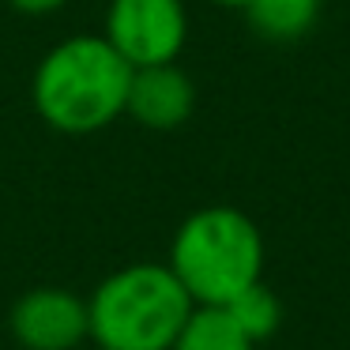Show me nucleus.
Returning a JSON list of instances; mask_svg holds the SVG:
<instances>
[{
	"instance_id": "obj_1",
	"label": "nucleus",
	"mask_w": 350,
	"mask_h": 350,
	"mask_svg": "<svg viewBox=\"0 0 350 350\" xmlns=\"http://www.w3.org/2000/svg\"><path fill=\"white\" fill-rule=\"evenodd\" d=\"M132 68L102 34H68L42 53L31 76V106L61 136H94L129 106Z\"/></svg>"
},
{
	"instance_id": "obj_2",
	"label": "nucleus",
	"mask_w": 350,
	"mask_h": 350,
	"mask_svg": "<svg viewBox=\"0 0 350 350\" xmlns=\"http://www.w3.org/2000/svg\"><path fill=\"white\" fill-rule=\"evenodd\" d=\"M166 267L177 275L192 305L222 309L264 279V237L237 207H200L177 226Z\"/></svg>"
},
{
	"instance_id": "obj_3",
	"label": "nucleus",
	"mask_w": 350,
	"mask_h": 350,
	"mask_svg": "<svg viewBox=\"0 0 350 350\" xmlns=\"http://www.w3.org/2000/svg\"><path fill=\"white\" fill-rule=\"evenodd\" d=\"M192 309V297L166 264H129L87 297L98 350H174Z\"/></svg>"
},
{
	"instance_id": "obj_4",
	"label": "nucleus",
	"mask_w": 350,
	"mask_h": 350,
	"mask_svg": "<svg viewBox=\"0 0 350 350\" xmlns=\"http://www.w3.org/2000/svg\"><path fill=\"white\" fill-rule=\"evenodd\" d=\"M102 38L132 72L177 64L189 42V8L185 0H109Z\"/></svg>"
},
{
	"instance_id": "obj_5",
	"label": "nucleus",
	"mask_w": 350,
	"mask_h": 350,
	"mask_svg": "<svg viewBox=\"0 0 350 350\" xmlns=\"http://www.w3.org/2000/svg\"><path fill=\"white\" fill-rule=\"evenodd\" d=\"M8 327L23 350H76L91 339L87 297L61 286H34L12 305Z\"/></svg>"
},
{
	"instance_id": "obj_6",
	"label": "nucleus",
	"mask_w": 350,
	"mask_h": 350,
	"mask_svg": "<svg viewBox=\"0 0 350 350\" xmlns=\"http://www.w3.org/2000/svg\"><path fill=\"white\" fill-rule=\"evenodd\" d=\"M192 109H196V83L177 64H154V68L132 72L124 113L136 124L151 132H174L192 117Z\"/></svg>"
},
{
	"instance_id": "obj_7",
	"label": "nucleus",
	"mask_w": 350,
	"mask_h": 350,
	"mask_svg": "<svg viewBox=\"0 0 350 350\" xmlns=\"http://www.w3.org/2000/svg\"><path fill=\"white\" fill-rule=\"evenodd\" d=\"M245 16H249V27L260 38L297 42L320 19V0H252Z\"/></svg>"
},
{
	"instance_id": "obj_8",
	"label": "nucleus",
	"mask_w": 350,
	"mask_h": 350,
	"mask_svg": "<svg viewBox=\"0 0 350 350\" xmlns=\"http://www.w3.org/2000/svg\"><path fill=\"white\" fill-rule=\"evenodd\" d=\"M174 350H256V342L234 324L226 309L219 305H196L185 320Z\"/></svg>"
},
{
	"instance_id": "obj_9",
	"label": "nucleus",
	"mask_w": 350,
	"mask_h": 350,
	"mask_svg": "<svg viewBox=\"0 0 350 350\" xmlns=\"http://www.w3.org/2000/svg\"><path fill=\"white\" fill-rule=\"evenodd\" d=\"M222 309L234 317V324L241 327L256 347L267 342L282 327V301H279V294H275L271 286H264V279H260L256 286H249L245 294H237L234 301L222 305Z\"/></svg>"
},
{
	"instance_id": "obj_10",
	"label": "nucleus",
	"mask_w": 350,
	"mask_h": 350,
	"mask_svg": "<svg viewBox=\"0 0 350 350\" xmlns=\"http://www.w3.org/2000/svg\"><path fill=\"white\" fill-rule=\"evenodd\" d=\"M12 12H19V16H31V19H46V16H57V12H64L72 4V0H4Z\"/></svg>"
},
{
	"instance_id": "obj_11",
	"label": "nucleus",
	"mask_w": 350,
	"mask_h": 350,
	"mask_svg": "<svg viewBox=\"0 0 350 350\" xmlns=\"http://www.w3.org/2000/svg\"><path fill=\"white\" fill-rule=\"evenodd\" d=\"M211 4H219V8H249V4H252V0H211Z\"/></svg>"
}]
</instances>
